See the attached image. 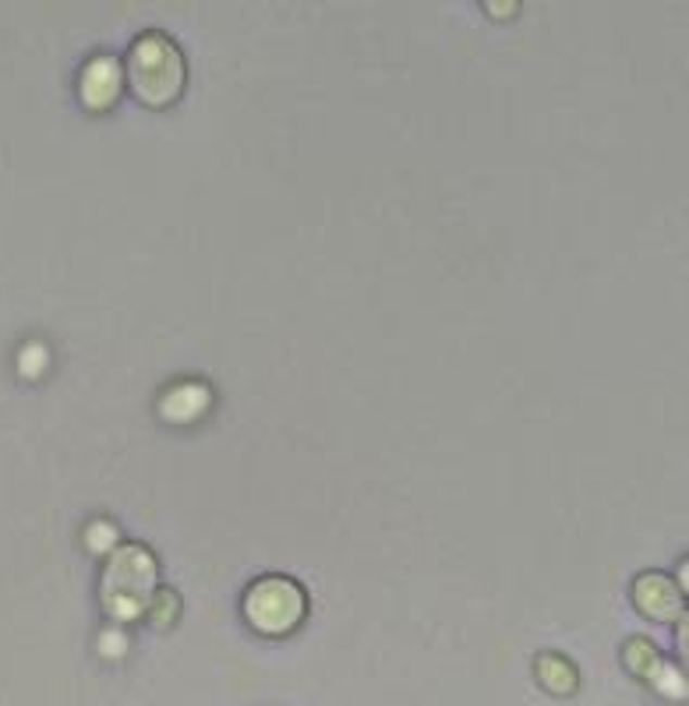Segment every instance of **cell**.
<instances>
[{"mask_svg":"<svg viewBox=\"0 0 689 706\" xmlns=\"http://www.w3.org/2000/svg\"><path fill=\"white\" fill-rule=\"evenodd\" d=\"M177 607H180V601H177L174 590H156V597H152L149 612H152V618L160 621V626H166V621L177 615Z\"/></svg>","mask_w":689,"mask_h":706,"instance_id":"obj_10","label":"cell"},{"mask_svg":"<svg viewBox=\"0 0 689 706\" xmlns=\"http://www.w3.org/2000/svg\"><path fill=\"white\" fill-rule=\"evenodd\" d=\"M647 678L665 692V696H672V699H682L686 696V682H682V671L675 668L672 660H657L651 671H647Z\"/></svg>","mask_w":689,"mask_h":706,"instance_id":"obj_8","label":"cell"},{"mask_svg":"<svg viewBox=\"0 0 689 706\" xmlns=\"http://www.w3.org/2000/svg\"><path fill=\"white\" fill-rule=\"evenodd\" d=\"M124 646H128V640H124L121 632H114V629L103 632V654H107V657H121Z\"/></svg>","mask_w":689,"mask_h":706,"instance_id":"obj_12","label":"cell"},{"mask_svg":"<svg viewBox=\"0 0 689 706\" xmlns=\"http://www.w3.org/2000/svg\"><path fill=\"white\" fill-rule=\"evenodd\" d=\"M632 601L647 618L657 621H672L675 615H682V590L665 572H640L632 579Z\"/></svg>","mask_w":689,"mask_h":706,"instance_id":"obj_4","label":"cell"},{"mask_svg":"<svg viewBox=\"0 0 689 706\" xmlns=\"http://www.w3.org/2000/svg\"><path fill=\"white\" fill-rule=\"evenodd\" d=\"M308 612L304 587L290 576H262L245 593V615L265 635H284L298 629V621Z\"/></svg>","mask_w":689,"mask_h":706,"instance_id":"obj_3","label":"cell"},{"mask_svg":"<svg viewBox=\"0 0 689 706\" xmlns=\"http://www.w3.org/2000/svg\"><path fill=\"white\" fill-rule=\"evenodd\" d=\"M128 81L138 99H146V103H171V99L180 96L185 89V56H180V47L177 42L160 33V28H149L142 33L128 50Z\"/></svg>","mask_w":689,"mask_h":706,"instance_id":"obj_2","label":"cell"},{"mask_svg":"<svg viewBox=\"0 0 689 706\" xmlns=\"http://www.w3.org/2000/svg\"><path fill=\"white\" fill-rule=\"evenodd\" d=\"M538 678L541 682L552 689V692H569L576 685V671H573V664L566 657H559V654H544L538 660Z\"/></svg>","mask_w":689,"mask_h":706,"instance_id":"obj_7","label":"cell"},{"mask_svg":"<svg viewBox=\"0 0 689 706\" xmlns=\"http://www.w3.org/2000/svg\"><path fill=\"white\" fill-rule=\"evenodd\" d=\"M121 85H124V67H121L117 56H110V53H96L92 61H86V67H82V75H78V92L96 110L114 103V99L121 96Z\"/></svg>","mask_w":689,"mask_h":706,"instance_id":"obj_5","label":"cell"},{"mask_svg":"<svg viewBox=\"0 0 689 706\" xmlns=\"http://www.w3.org/2000/svg\"><path fill=\"white\" fill-rule=\"evenodd\" d=\"M156 555L146 544H121L110 551L100 583L107 615L114 621H131L149 612L152 597H156Z\"/></svg>","mask_w":689,"mask_h":706,"instance_id":"obj_1","label":"cell"},{"mask_svg":"<svg viewBox=\"0 0 689 706\" xmlns=\"http://www.w3.org/2000/svg\"><path fill=\"white\" fill-rule=\"evenodd\" d=\"M209 403H213V392H209L205 381H195V378L174 381V386H166L160 392V414L174 424H188L195 417H202Z\"/></svg>","mask_w":689,"mask_h":706,"instance_id":"obj_6","label":"cell"},{"mask_svg":"<svg viewBox=\"0 0 689 706\" xmlns=\"http://www.w3.org/2000/svg\"><path fill=\"white\" fill-rule=\"evenodd\" d=\"M18 364H22L25 375H39L47 367V350L39 343H25L22 353H18Z\"/></svg>","mask_w":689,"mask_h":706,"instance_id":"obj_11","label":"cell"},{"mask_svg":"<svg viewBox=\"0 0 689 706\" xmlns=\"http://www.w3.org/2000/svg\"><path fill=\"white\" fill-rule=\"evenodd\" d=\"M86 544H89L92 551H114V544H117V527H114V522H107V519L89 522Z\"/></svg>","mask_w":689,"mask_h":706,"instance_id":"obj_9","label":"cell"}]
</instances>
